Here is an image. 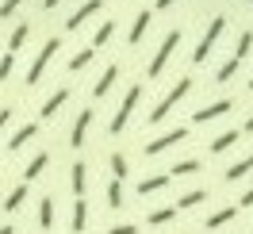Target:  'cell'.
Wrapping results in <instances>:
<instances>
[{
  "label": "cell",
  "instance_id": "cell-41",
  "mask_svg": "<svg viewBox=\"0 0 253 234\" xmlns=\"http://www.w3.org/2000/svg\"><path fill=\"white\" fill-rule=\"evenodd\" d=\"M246 131H253V115H250V119H246Z\"/></svg>",
  "mask_w": 253,
  "mask_h": 234
},
{
  "label": "cell",
  "instance_id": "cell-27",
  "mask_svg": "<svg viewBox=\"0 0 253 234\" xmlns=\"http://www.w3.org/2000/svg\"><path fill=\"white\" fill-rule=\"evenodd\" d=\"M192 173H200V161H196V157H188V161H176L173 169H169V177H192Z\"/></svg>",
  "mask_w": 253,
  "mask_h": 234
},
{
  "label": "cell",
  "instance_id": "cell-38",
  "mask_svg": "<svg viewBox=\"0 0 253 234\" xmlns=\"http://www.w3.org/2000/svg\"><path fill=\"white\" fill-rule=\"evenodd\" d=\"M58 4H62V0H42V8H46V12H54Z\"/></svg>",
  "mask_w": 253,
  "mask_h": 234
},
{
  "label": "cell",
  "instance_id": "cell-17",
  "mask_svg": "<svg viewBox=\"0 0 253 234\" xmlns=\"http://www.w3.org/2000/svg\"><path fill=\"white\" fill-rule=\"evenodd\" d=\"M84 223H88V203H84V200H77V203H73V219H69L73 234H81V231H84Z\"/></svg>",
  "mask_w": 253,
  "mask_h": 234
},
{
  "label": "cell",
  "instance_id": "cell-37",
  "mask_svg": "<svg viewBox=\"0 0 253 234\" xmlns=\"http://www.w3.org/2000/svg\"><path fill=\"white\" fill-rule=\"evenodd\" d=\"M238 203H242V207H253V188H250V192H246V196H242Z\"/></svg>",
  "mask_w": 253,
  "mask_h": 234
},
{
  "label": "cell",
  "instance_id": "cell-21",
  "mask_svg": "<svg viewBox=\"0 0 253 234\" xmlns=\"http://www.w3.org/2000/svg\"><path fill=\"white\" fill-rule=\"evenodd\" d=\"M39 223H42V231L54 227V196H46V200L39 203Z\"/></svg>",
  "mask_w": 253,
  "mask_h": 234
},
{
  "label": "cell",
  "instance_id": "cell-33",
  "mask_svg": "<svg viewBox=\"0 0 253 234\" xmlns=\"http://www.w3.org/2000/svg\"><path fill=\"white\" fill-rule=\"evenodd\" d=\"M12 65H16V54H4V58H0V81L12 77Z\"/></svg>",
  "mask_w": 253,
  "mask_h": 234
},
{
  "label": "cell",
  "instance_id": "cell-8",
  "mask_svg": "<svg viewBox=\"0 0 253 234\" xmlns=\"http://www.w3.org/2000/svg\"><path fill=\"white\" fill-rule=\"evenodd\" d=\"M100 8H104V0H84V4H81L77 12H73V16L65 19V27H69V31H77V27H84V19H88V16H96Z\"/></svg>",
  "mask_w": 253,
  "mask_h": 234
},
{
  "label": "cell",
  "instance_id": "cell-3",
  "mask_svg": "<svg viewBox=\"0 0 253 234\" xmlns=\"http://www.w3.org/2000/svg\"><path fill=\"white\" fill-rule=\"evenodd\" d=\"M176 47H180V27H176V31H169L165 39H161L158 54H154L150 69H146V73H150V81H154V77H161V69H165V62H169V58H173V50H176Z\"/></svg>",
  "mask_w": 253,
  "mask_h": 234
},
{
  "label": "cell",
  "instance_id": "cell-5",
  "mask_svg": "<svg viewBox=\"0 0 253 234\" xmlns=\"http://www.w3.org/2000/svg\"><path fill=\"white\" fill-rule=\"evenodd\" d=\"M138 96H142V85H130L123 96V104H119V111H115V119H111V135H119L126 127V119H130V111H134V104H138Z\"/></svg>",
  "mask_w": 253,
  "mask_h": 234
},
{
  "label": "cell",
  "instance_id": "cell-42",
  "mask_svg": "<svg viewBox=\"0 0 253 234\" xmlns=\"http://www.w3.org/2000/svg\"><path fill=\"white\" fill-rule=\"evenodd\" d=\"M250 89H253V77H250Z\"/></svg>",
  "mask_w": 253,
  "mask_h": 234
},
{
  "label": "cell",
  "instance_id": "cell-9",
  "mask_svg": "<svg viewBox=\"0 0 253 234\" xmlns=\"http://www.w3.org/2000/svg\"><path fill=\"white\" fill-rule=\"evenodd\" d=\"M69 185H73V196L84 200V188H88V165H84V161H73V169H69Z\"/></svg>",
  "mask_w": 253,
  "mask_h": 234
},
{
  "label": "cell",
  "instance_id": "cell-1",
  "mask_svg": "<svg viewBox=\"0 0 253 234\" xmlns=\"http://www.w3.org/2000/svg\"><path fill=\"white\" fill-rule=\"evenodd\" d=\"M188 89H192V81H188V77H180V81L173 85V89H169V93H165V96L158 100V108L150 111V123H161V119H165V115H169V111H173L176 104L184 100V96H188Z\"/></svg>",
  "mask_w": 253,
  "mask_h": 234
},
{
  "label": "cell",
  "instance_id": "cell-22",
  "mask_svg": "<svg viewBox=\"0 0 253 234\" xmlns=\"http://www.w3.org/2000/svg\"><path fill=\"white\" fill-rule=\"evenodd\" d=\"M111 35H115V19H104V23L96 27V35H92V47H104Z\"/></svg>",
  "mask_w": 253,
  "mask_h": 234
},
{
  "label": "cell",
  "instance_id": "cell-34",
  "mask_svg": "<svg viewBox=\"0 0 253 234\" xmlns=\"http://www.w3.org/2000/svg\"><path fill=\"white\" fill-rule=\"evenodd\" d=\"M19 4H23V0H4V4H0V19H8V16L19 8Z\"/></svg>",
  "mask_w": 253,
  "mask_h": 234
},
{
  "label": "cell",
  "instance_id": "cell-16",
  "mask_svg": "<svg viewBox=\"0 0 253 234\" xmlns=\"http://www.w3.org/2000/svg\"><path fill=\"white\" fill-rule=\"evenodd\" d=\"M169 181H173L169 173H158V177H146L142 185H138V192H142V196H150V192H161V188L169 185Z\"/></svg>",
  "mask_w": 253,
  "mask_h": 234
},
{
  "label": "cell",
  "instance_id": "cell-19",
  "mask_svg": "<svg viewBox=\"0 0 253 234\" xmlns=\"http://www.w3.org/2000/svg\"><path fill=\"white\" fill-rule=\"evenodd\" d=\"M234 215H238V207H222V211H215V215L207 219V231H219V227H226Z\"/></svg>",
  "mask_w": 253,
  "mask_h": 234
},
{
  "label": "cell",
  "instance_id": "cell-6",
  "mask_svg": "<svg viewBox=\"0 0 253 234\" xmlns=\"http://www.w3.org/2000/svg\"><path fill=\"white\" fill-rule=\"evenodd\" d=\"M184 139H188V131H184V127H176V131H169V135L146 142V157H158L161 150H169V146H176V142H184Z\"/></svg>",
  "mask_w": 253,
  "mask_h": 234
},
{
  "label": "cell",
  "instance_id": "cell-20",
  "mask_svg": "<svg viewBox=\"0 0 253 234\" xmlns=\"http://www.w3.org/2000/svg\"><path fill=\"white\" fill-rule=\"evenodd\" d=\"M238 142V131H222L219 139H211V154H222V150H230Z\"/></svg>",
  "mask_w": 253,
  "mask_h": 234
},
{
  "label": "cell",
  "instance_id": "cell-29",
  "mask_svg": "<svg viewBox=\"0 0 253 234\" xmlns=\"http://www.w3.org/2000/svg\"><path fill=\"white\" fill-rule=\"evenodd\" d=\"M238 65H242V62H234V58H230V62H222L219 73H215V81H219V85H222V81H230V77L238 73Z\"/></svg>",
  "mask_w": 253,
  "mask_h": 234
},
{
  "label": "cell",
  "instance_id": "cell-14",
  "mask_svg": "<svg viewBox=\"0 0 253 234\" xmlns=\"http://www.w3.org/2000/svg\"><path fill=\"white\" fill-rule=\"evenodd\" d=\"M150 19H154V12H150V8L134 16V23H130V43H142V35L150 31Z\"/></svg>",
  "mask_w": 253,
  "mask_h": 234
},
{
  "label": "cell",
  "instance_id": "cell-25",
  "mask_svg": "<svg viewBox=\"0 0 253 234\" xmlns=\"http://www.w3.org/2000/svg\"><path fill=\"white\" fill-rule=\"evenodd\" d=\"M250 47H253V31H242L238 35V47H234V62H246Z\"/></svg>",
  "mask_w": 253,
  "mask_h": 234
},
{
  "label": "cell",
  "instance_id": "cell-11",
  "mask_svg": "<svg viewBox=\"0 0 253 234\" xmlns=\"http://www.w3.org/2000/svg\"><path fill=\"white\" fill-rule=\"evenodd\" d=\"M65 100H69V89H58V93H50L46 100H42V111H39V115H42V119H54V115L62 111Z\"/></svg>",
  "mask_w": 253,
  "mask_h": 234
},
{
  "label": "cell",
  "instance_id": "cell-26",
  "mask_svg": "<svg viewBox=\"0 0 253 234\" xmlns=\"http://www.w3.org/2000/svg\"><path fill=\"white\" fill-rule=\"evenodd\" d=\"M250 169H253V154H250V157H242L238 165H230V169H226V181H242Z\"/></svg>",
  "mask_w": 253,
  "mask_h": 234
},
{
  "label": "cell",
  "instance_id": "cell-12",
  "mask_svg": "<svg viewBox=\"0 0 253 234\" xmlns=\"http://www.w3.org/2000/svg\"><path fill=\"white\" fill-rule=\"evenodd\" d=\"M35 135H39V127H35V123H23V127L16 131V135L8 139V150H12V154H16V150H23V146H27V142H31Z\"/></svg>",
  "mask_w": 253,
  "mask_h": 234
},
{
  "label": "cell",
  "instance_id": "cell-43",
  "mask_svg": "<svg viewBox=\"0 0 253 234\" xmlns=\"http://www.w3.org/2000/svg\"><path fill=\"white\" fill-rule=\"evenodd\" d=\"M250 4H253V0H250Z\"/></svg>",
  "mask_w": 253,
  "mask_h": 234
},
{
  "label": "cell",
  "instance_id": "cell-7",
  "mask_svg": "<svg viewBox=\"0 0 253 234\" xmlns=\"http://www.w3.org/2000/svg\"><path fill=\"white\" fill-rule=\"evenodd\" d=\"M92 119H96L92 108H84L77 119H73V131H69V146H73V150H77V146H84V131L92 127Z\"/></svg>",
  "mask_w": 253,
  "mask_h": 234
},
{
  "label": "cell",
  "instance_id": "cell-39",
  "mask_svg": "<svg viewBox=\"0 0 253 234\" xmlns=\"http://www.w3.org/2000/svg\"><path fill=\"white\" fill-rule=\"evenodd\" d=\"M169 4H176V0H158V8H169Z\"/></svg>",
  "mask_w": 253,
  "mask_h": 234
},
{
  "label": "cell",
  "instance_id": "cell-28",
  "mask_svg": "<svg viewBox=\"0 0 253 234\" xmlns=\"http://www.w3.org/2000/svg\"><path fill=\"white\" fill-rule=\"evenodd\" d=\"M173 215H176V207H158V211H150V227H165Z\"/></svg>",
  "mask_w": 253,
  "mask_h": 234
},
{
  "label": "cell",
  "instance_id": "cell-35",
  "mask_svg": "<svg viewBox=\"0 0 253 234\" xmlns=\"http://www.w3.org/2000/svg\"><path fill=\"white\" fill-rule=\"evenodd\" d=\"M108 234H138V227H134V223H119V227H111Z\"/></svg>",
  "mask_w": 253,
  "mask_h": 234
},
{
  "label": "cell",
  "instance_id": "cell-36",
  "mask_svg": "<svg viewBox=\"0 0 253 234\" xmlns=\"http://www.w3.org/2000/svg\"><path fill=\"white\" fill-rule=\"evenodd\" d=\"M8 123H12V108H4V111H0V131H4Z\"/></svg>",
  "mask_w": 253,
  "mask_h": 234
},
{
  "label": "cell",
  "instance_id": "cell-18",
  "mask_svg": "<svg viewBox=\"0 0 253 234\" xmlns=\"http://www.w3.org/2000/svg\"><path fill=\"white\" fill-rule=\"evenodd\" d=\"M46 161H50L46 154H39V157H31V165H27V169H23V185H27V181H39V177H42V169H46Z\"/></svg>",
  "mask_w": 253,
  "mask_h": 234
},
{
  "label": "cell",
  "instance_id": "cell-13",
  "mask_svg": "<svg viewBox=\"0 0 253 234\" xmlns=\"http://www.w3.org/2000/svg\"><path fill=\"white\" fill-rule=\"evenodd\" d=\"M115 81H119V65L111 62L108 69H104V77L96 81V89H92V93H96V100H100V96H108V93H111V85H115Z\"/></svg>",
  "mask_w": 253,
  "mask_h": 234
},
{
  "label": "cell",
  "instance_id": "cell-2",
  "mask_svg": "<svg viewBox=\"0 0 253 234\" xmlns=\"http://www.w3.org/2000/svg\"><path fill=\"white\" fill-rule=\"evenodd\" d=\"M226 31V16H215L211 23H207V31H204V39H200V47L192 50V62L200 65V62H207V54H211V47L219 43V35Z\"/></svg>",
  "mask_w": 253,
  "mask_h": 234
},
{
  "label": "cell",
  "instance_id": "cell-30",
  "mask_svg": "<svg viewBox=\"0 0 253 234\" xmlns=\"http://www.w3.org/2000/svg\"><path fill=\"white\" fill-rule=\"evenodd\" d=\"M88 62H92V50H77V54L69 58V69L77 73V69H84V65H88Z\"/></svg>",
  "mask_w": 253,
  "mask_h": 234
},
{
  "label": "cell",
  "instance_id": "cell-32",
  "mask_svg": "<svg viewBox=\"0 0 253 234\" xmlns=\"http://www.w3.org/2000/svg\"><path fill=\"white\" fill-rule=\"evenodd\" d=\"M108 203H111V207H123V185H119V181H111V185H108Z\"/></svg>",
  "mask_w": 253,
  "mask_h": 234
},
{
  "label": "cell",
  "instance_id": "cell-15",
  "mask_svg": "<svg viewBox=\"0 0 253 234\" xmlns=\"http://www.w3.org/2000/svg\"><path fill=\"white\" fill-rule=\"evenodd\" d=\"M23 200H27V185H16L12 192H8V200H4V211L12 215V211H19L23 207Z\"/></svg>",
  "mask_w": 253,
  "mask_h": 234
},
{
  "label": "cell",
  "instance_id": "cell-40",
  "mask_svg": "<svg viewBox=\"0 0 253 234\" xmlns=\"http://www.w3.org/2000/svg\"><path fill=\"white\" fill-rule=\"evenodd\" d=\"M0 234H16V227H0Z\"/></svg>",
  "mask_w": 253,
  "mask_h": 234
},
{
  "label": "cell",
  "instance_id": "cell-23",
  "mask_svg": "<svg viewBox=\"0 0 253 234\" xmlns=\"http://www.w3.org/2000/svg\"><path fill=\"white\" fill-rule=\"evenodd\" d=\"M27 35H31V27H27V23H19L16 31H12V39H8V54H16V50L27 43Z\"/></svg>",
  "mask_w": 253,
  "mask_h": 234
},
{
  "label": "cell",
  "instance_id": "cell-4",
  "mask_svg": "<svg viewBox=\"0 0 253 234\" xmlns=\"http://www.w3.org/2000/svg\"><path fill=\"white\" fill-rule=\"evenodd\" d=\"M58 50H62V39H46V47L39 50V58H35L31 69H27V85H35V81L46 73V65L54 62V54H58Z\"/></svg>",
  "mask_w": 253,
  "mask_h": 234
},
{
  "label": "cell",
  "instance_id": "cell-31",
  "mask_svg": "<svg viewBox=\"0 0 253 234\" xmlns=\"http://www.w3.org/2000/svg\"><path fill=\"white\" fill-rule=\"evenodd\" d=\"M111 173H115V181L123 185V177H126V157L123 154H111Z\"/></svg>",
  "mask_w": 253,
  "mask_h": 234
},
{
  "label": "cell",
  "instance_id": "cell-10",
  "mask_svg": "<svg viewBox=\"0 0 253 234\" xmlns=\"http://www.w3.org/2000/svg\"><path fill=\"white\" fill-rule=\"evenodd\" d=\"M226 111H230V100H215V104H207V108L196 111L192 123H211V119H219V115H226Z\"/></svg>",
  "mask_w": 253,
  "mask_h": 234
},
{
  "label": "cell",
  "instance_id": "cell-24",
  "mask_svg": "<svg viewBox=\"0 0 253 234\" xmlns=\"http://www.w3.org/2000/svg\"><path fill=\"white\" fill-rule=\"evenodd\" d=\"M204 200H207V192H204V188H196V192H184V196H180L173 207L180 211V207H196V203H204Z\"/></svg>",
  "mask_w": 253,
  "mask_h": 234
}]
</instances>
